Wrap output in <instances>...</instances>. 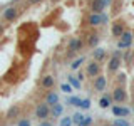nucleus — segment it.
Returning a JSON list of instances; mask_svg holds the SVG:
<instances>
[{"label":"nucleus","mask_w":134,"mask_h":126,"mask_svg":"<svg viewBox=\"0 0 134 126\" xmlns=\"http://www.w3.org/2000/svg\"><path fill=\"white\" fill-rule=\"evenodd\" d=\"M121 64H122V52L117 49V50L112 52V56H111V59H109V62H107V72L109 74H116L117 71H119Z\"/></svg>","instance_id":"obj_1"},{"label":"nucleus","mask_w":134,"mask_h":126,"mask_svg":"<svg viewBox=\"0 0 134 126\" xmlns=\"http://www.w3.org/2000/svg\"><path fill=\"white\" fill-rule=\"evenodd\" d=\"M132 42H134V34L131 30H126L122 35L117 39V49H131V45H132Z\"/></svg>","instance_id":"obj_2"},{"label":"nucleus","mask_w":134,"mask_h":126,"mask_svg":"<svg viewBox=\"0 0 134 126\" xmlns=\"http://www.w3.org/2000/svg\"><path fill=\"white\" fill-rule=\"evenodd\" d=\"M100 64L99 62H96V61H89L86 64V69H84V74L87 76V77H91V79H94V77H97V76L100 74Z\"/></svg>","instance_id":"obj_3"},{"label":"nucleus","mask_w":134,"mask_h":126,"mask_svg":"<svg viewBox=\"0 0 134 126\" xmlns=\"http://www.w3.org/2000/svg\"><path fill=\"white\" fill-rule=\"evenodd\" d=\"M111 98H112V101H116L117 104L126 103V101H127V91L124 89V86H114Z\"/></svg>","instance_id":"obj_4"},{"label":"nucleus","mask_w":134,"mask_h":126,"mask_svg":"<svg viewBox=\"0 0 134 126\" xmlns=\"http://www.w3.org/2000/svg\"><path fill=\"white\" fill-rule=\"evenodd\" d=\"M34 114H35V119L45 121V119L50 116V108H49L45 103H39V104L35 106V111H34Z\"/></svg>","instance_id":"obj_5"},{"label":"nucleus","mask_w":134,"mask_h":126,"mask_svg":"<svg viewBox=\"0 0 134 126\" xmlns=\"http://www.w3.org/2000/svg\"><path fill=\"white\" fill-rule=\"evenodd\" d=\"M84 47V40L81 37H72V39L69 40V44H67V50H69L70 54H75L79 52V50H82Z\"/></svg>","instance_id":"obj_6"},{"label":"nucleus","mask_w":134,"mask_h":126,"mask_svg":"<svg viewBox=\"0 0 134 126\" xmlns=\"http://www.w3.org/2000/svg\"><path fill=\"white\" fill-rule=\"evenodd\" d=\"M107 87V77L104 74H99L97 77H94V91L96 92H100L102 94Z\"/></svg>","instance_id":"obj_7"},{"label":"nucleus","mask_w":134,"mask_h":126,"mask_svg":"<svg viewBox=\"0 0 134 126\" xmlns=\"http://www.w3.org/2000/svg\"><path fill=\"white\" fill-rule=\"evenodd\" d=\"M40 86L44 87L45 91H50L55 87V77H54L52 74H45L40 77Z\"/></svg>","instance_id":"obj_8"},{"label":"nucleus","mask_w":134,"mask_h":126,"mask_svg":"<svg viewBox=\"0 0 134 126\" xmlns=\"http://www.w3.org/2000/svg\"><path fill=\"white\" fill-rule=\"evenodd\" d=\"M111 111H112V114H114L116 118H127L129 114H131V109L126 108V106H119V104L112 106Z\"/></svg>","instance_id":"obj_9"},{"label":"nucleus","mask_w":134,"mask_h":126,"mask_svg":"<svg viewBox=\"0 0 134 126\" xmlns=\"http://www.w3.org/2000/svg\"><path fill=\"white\" fill-rule=\"evenodd\" d=\"M89 14H104V10H106V7H104V3L100 2V0H91L89 2Z\"/></svg>","instance_id":"obj_10"},{"label":"nucleus","mask_w":134,"mask_h":126,"mask_svg":"<svg viewBox=\"0 0 134 126\" xmlns=\"http://www.w3.org/2000/svg\"><path fill=\"white\" fill-rule=\"evenodd\" d=\"M106 57H107V50L104 47H96L92 50V61H96V62L100 64L102 61H106Z\"/></svg>","instance_id":"obj_11"},{"label":"nucleus","mask_w":134,"mask_h":126,"mask_svg":"<svg viewBox=\"0 0 134 126\" xmlns=\"http://www.w3.org/2000/svg\"><path fill=\"white\" fill-rule=\"evenodd\" d=\"M44 103L47 104L49 108H52V106H55V104L59 103V94L54 89H50L47 91V94H45V99H44Z\"/></svg>","instance_id":"obj_12"},{"label":"nucleus","mask_w":134,"mask_h":126,"mask_svg":"<svg viewBox=\"0 0 134 126\" xmlns=\"http://www.w3.org/2000/svg\"><path fill=\"white\" fill-rule=\"evenodd\" d=\"M126 32V29H124V22H121V20H117V22L112 24V27H111V34H112V37H116V39H119L121 35Z\"/></svg>","instance_id":"obj_13"},{"label":"nucleus","mask_w":134,"mask_h":126,"mask_svg":"<svg viewBox=\"0 0 134 126\" xmlns=\"http://www.w3.org/2000/svg\"><path fill=\"white\" fill-rule=\"evenodd\" d=\"M87 25H91V27L102 25V14H89L87 15Z\"/></svg>","instance_id":"obj_14"},{"label":"nucleus","mask_w":134,"mask_h":126,"mask_svg":"<svg viewBox=\"0 0 134 126\" xmlns=\"http://www.w3.org/2000/svg\"><path fill=\"white\" fill-rule=\"evenodd\" d=\"M17 15H19V8L17 7H7L5 8V12H3V19L8 20V22H14V20L17 19Z\"/></svg>","instance_id":"obj_15"},{"label":"nucleus","mask_w":134,"mask_h":126,"mask_svg":"<svg viewBox=\"0 0 134 126\" xmlns=\"http://www.w3.org/2000/svg\"><path fill=\"white\" fill-rule=\"evenodd\" d=\"M64 116V104L57 103L55 106L50 108V118H54V119H57V118H62Z\"/></svg>","instance_id":"obj_16"},{"label":"nucleus","mask_w":134,"mask_h":126,"mask_svg":"<svg viewBox=\"0 0 134 126\" xmlns=\"http://www.w3.org/2000/svg\"><path fill=\"white\" fill-rule=\"evenodd\" d=\"M99 40H100V35L99 34H96V32H92V34H89V35L86 37V44L89 45V47H97V44H99Z\"/></svg>","instance_id":"obj_17"},{"label":"nucleus","mask_w":134,"mask_h":126,"mask_svg":"<svg viewBox=\"0 0 134 126\" xmlns=\"http://www.w3.org/2000/svg\"><path fill=\"white\" fill-rule=\"evenodd\" d=\"M111 101H112L111 96L106 94V92H102V96L99 98V108H100V109H107V108H111Z\"/></svg>","instance_id":"obj_18"},{"label":"nucleus","mask_w":134,"mask_h":126,"mask_svg":"<svg viewBox=\"0 0 134 126\" xmlns=\"http://www.w3.org/2000/svg\"><path fill=\"white\" fill-rule=\"evenodd\" d=\"M67 82L70 84V87H72V89H74V87H75L77 91H81V89H82V82L79 81V79H77V76H74V74L67 76Z\"/></svg>","instance_id":"obj_19"},{"label":"nucleus","mask_w":134,"mask_h":126,"mask_svg":"<svg viewBox=\"0 0 134 126\" xmlns=\"http://www.w3.org/2000/svg\"><path fill=\"white\" fill-rule=\"evenodd\" d=\"M19 114H20V108H19V106H12V108H8V111H7V118H8L10 121H14V119H17V118H20Z\"/></svg>","instance_id":"obj_20"},{"label":"nucleus","mask_w":134,"mask_h":126,"mask_svg":"<svg viewBox=\"0 0 134 126\" xmlns=\"http://www.w3.org/2000/svg\"><path fill=\"white\" fill-rule=\"evenodd\" d=\"M84 62H86V56H81V57H77L75 61H72V62H70V69H72V71H79V69H81V66L84 64Z\"/></svg>","instance_id":"obj_21"},{"label":"nucleus","mask_w":134,"mask_h":126,"mask_svg":"<svg viewBox=\"0 0 134 126\" xmlns=\"http://www.w3.org/2000/svg\"><path fill=\"white\" fill-rule=\"evenodd\" d=\"M70 119H72V126H81L82 124V119H84V114L79 111H75L72 116H70Z\"/></svg>","instance_id":"obj_22"},{"label":"nucleus","mask_w":134,"mask_h":126,"mask_svg":"<svg viewBox=\"0 0 134 126\" xmlns=\"http://www.w3.org/2000/svg\"><path fill=\"white\" fill-rule=\"evenodd\" d=\"M112 126H131V123L127 121V118H116Z\"/></svg>","instance_id":"obj_23"},{"label":"nucleus","mask_w":134,"mask_h":126,"mask_svg":"<svg viewBox=\"0 0 134 126\" xmlns=\"http://www.w3.org/2000/svg\"><path fill=\"white\" fill-rule=\"evenodd\" d=\"M59 126H72V119H70V116H62L60 121H59Z\"/></svg>","instance_id":"obj_24"},{"label":"nucleus","mask_w":134,"mask_h":126,"mask_svg":"<svg viewBox=\"0 0 134 126\" xmlns=\"http://www.w3.org/2000/svg\"><path fill=\"white\" fill-rule=\"evenodd\" d=\"M17 126H32V121L29 118H19L17 119Z\"/></svg>","instance_id":"obj_25"},{"label":"nucleus","mask_w":134,"mask_h":126,"mask_svg":"<svg viewBox=\"0 0 134 126\" xmlns=\"http://www.w3.org/2000/svg\"><path fill=\"white\" fill-rule=\"evenodd\" d=\"M81 99H82V98H75V96H70V98L67 99V103H70L72 106L79 108V106H81Z\"/></svg>","instance_id":"obj_26"},{"label":"nucleus","mask_w":134,"mask_h":126,"mask_svg":"<svg viewBox=\"0 0 134 126\" xmlns=\"http://www.w3.org/2000/svg\"><path fill=\"white\" fill-rule=\"evenodd\" d=\"M81 109H89L91 108V98H82L81 99Z\"/></svg>","instance_id":"obj_27"},{"label":"nucleus","mask_w":134,"mask_h":126,"mask_svg":"<svg viewBox=\"0 0 134 126\" xmlns=\"http://www.w3.org/2000/svg\"><path fill=\"white\" fill-rule=\"evenodd\" d=\"M92 124H94V118H92L91 114H89V116H84L81 126H92Z\"/></svg>","instance_id":"obj_28"},{"label":"nucleus","mask_w":134,"mask_h":126,"mask_svg":"<svg viewBox=\"0 0 134 126\" xmlns=\"http://www.w3.org/2000/svg\"><path fill=\"white\" fill-rule=\"evenodd\" d=\"M124 61L127 62V66L131 64V61H132V52H131V50H129V49L126 50V54H124Z\"/></svg>","instance_id":"obj_29"},{"label":"nucleus","mask_w":134,"mask_h":126,"mask_svg":"<svg viewBox=\"0 0 134 126\" xmlns=\"http://www.w3.org/2000/svg\"><path fill=\"white\" fill-rule=\"evenodd\" d=\"M60 89L64 91V92H72V87H70V84H69V82H67V84H62Z\"/></svg>","instance_id":"obj_30"},{"label":"nucleus","mask_w":134,"mask_h":126,"mask_svg":"<svg viewBox=\"0 0 134 126\" xmlns=\"http://www.w3.org/2000/svg\"><path fill=\"white\" fill-rule=\"evenodd\" d=\"M39 126H54V123H52L50 119H45V121H40Z\"/></svg>","instance_id":"obj_31"},{"label":"nucleus","mask_w":134,"mask_h":126,"mask_svg":"<svg viewBox=\"0 0 134 126\" xmlns=\"http://www.w3.org/2000/svg\"><path fill=\"white\" fill-rule=\"evenodd\" d=\"M124 77H126L124 74H119V76H117V82H119L117 86H122V84H124Z\"/></svg>","instance_id":"obj_32"},{"label":"nucleus","mask_w":134,"mask_h":126,"mask_svg":"<svg viewBox=\"0 0 134 126\" xmlns=\"http://www.w3.org/2000/svg\"><path fill=\"white\" fill-rule=\"evenodd\" d=\"M109 22V17H107V14H102V25L104 24H107Z\"/></svg>","instance_id":"obj_33"},{"label":"nucleus","mask_w":134,"mask_h":126,"mask_svg":"<svg viewBox=\"0 0 134 126\" xmlns=\"http://www.w3.org/2000/svg\"><path fill=\"white\" fill-rule=\"evenodd\" d=\"M100 2H102V3H104V7L107 8L109 5H111V2H112V0H100Z\"/></svg>","instance_id":"obj_34"},{"label":"nucleus","mask_w":134,"mask_h":126,"mask_svg":"<svg viewBox=\"0 0 134 126\" xmlns=\"http://www.w3.org/2000/svg\"><path fill=\"white\" fill-rule=\"evenodd\" d=\"M2 34H3V25L0 24V35H2Z\"/></svg>","instance_id":"obj_35"},{"label":"nucleus","mask_w":134,"mask_h":126,"mask_svg":"<svg viewBox=\"0 0 134 126\" xmlns=\"http://www.w3.org/2000/svg\"><path fill=\"white\" fill-rule=\"evenodd\" d=\"M50 2H59V0H50Z\"/></svg>","instance_id":"obj_36"},{"label":"nucleus","mask_w":134,"mask_h":126,"mask_svg":"<svg viewBox=\"0 0 134 126\" xmlns=\"http://www.w3.org/2000/svg\"><path fill=\"white\" fill-rule=\"evenodd\" d=\"M131 111H132V113H134V108H132V109H131Z\"/></svg>","instance_id":"obj_37"}]
</instances>
